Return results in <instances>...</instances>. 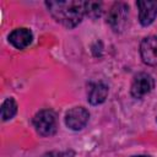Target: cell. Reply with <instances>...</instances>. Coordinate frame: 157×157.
<instances>
[{"mask_svg":"<svg viewBox=\"0 0 157 157\" xmlns=\"http://www.w3.org/2000/svg\"><path fill=\"white\" fill-rule=\"evenodd\" d=\"M108 96V86L104 82H93L90 85L88 88V93H87V99L91 104L97 105L101 104L105 101Z\"/></svg>","mask_w":157,"mask_h":157,"instance_id":"obj_8","label":"cell"},{"mask_svg":"<svg viewBox=\"0 0 157 157\" xmlns=\"http://www.w3.org/2000/svg\"><path fill=\"white\" fill-rule=\"evenodd\" d=\"M141 59L147 65H157V37L150 36L142 39L140 44Z\"/></svg>","mask_w":157,"mask_h":157,"instance_id":"obj_6","label":"cell"},{"mask_svg":"<svg viewBox=\"0 0 157 157\" xmlns=\"http://www.w3.org/2000/svg\"><path fill=\"white\" fill-rule=\"evenodd\" d=\"M90 119V113L83 107H75L71 108L65 117V124L71 130H81L86 126Z\"/></svg>","mask_w":157,"mask_h":157,"instance_id":"obj_4","label":"cell"},{"mask_svg":"<svg viewBox=\"0 0 157 157\" xmlns=\"http://www.w3.org/2000/svg\"><path fill=\"white\" fill-rule=\"evenodd\" d=\"M10 43L17 49H25L32 42V32L28 28L13 29L9 36Z\"/></svg>","mask_w":157,"mask_h":157,"instance_id":"obj_9","label":"cell"},{"mask_svg":"<svg viewBox=\"0 0 157 157\" xmlns=\"http://www.w3.org/2000/svg\"><path fill=\"white\" fill-rule=\"evenodd\" d=\"M102 2H97V1H85V15L92 17V18H97L102 15Z\"/></svg>","mask_w":157,"mask_h":157,"instance_id":"obj_11","label":"cell"},{"mask_svg":"<svg viewBox=\"0 0 157 157\" xmlns=\"http://www.w3.org/2000/svg\"><path fill=\"white\" fill-rule=\"evenodd\" d=\"M17 112V104L13 98H6L1 104V118L4 121L11 119Z\"/></svg>","mask_w":157,"mask_h":157,"instance_id":"obj_10","label":"cell"},{"mask_svg":"<svg viewBox=\"0 0 157 157\" xmlns=\"http://www.w3.org/2000/svg\"><path fill=\"white\" fill-rule=\"evenodd\" d=\"M128 17H129L128 5L124 2H115L108 12L107 22L113 31L121 32L128 23Z\"/></svg>","mask_w":157,"mask_h":157,"instance_id":"obj_3","label":"cell"},{"mask_svg":"<svg viewBox=\"0 0 157 157\" xmlns=\"http://www.w3.org/2000/svg\"><path fill=\"white\" fill-rule=\"evenodd\" d=\"M134 157H150V156H144V155H141V156H134Z\"/></svg>","mask_w":157,"mask_h":157,"instance_id":"obj_12","label":"cell"},{"mask_svg":"<svg viewBox=\"0 0 157 157\" xmlns=\"http://www.w3.org/2000/svg\"><path fill=\"white\" fill-rule=\"evenodd\" d=\"M52 16L67 28L77 26L85 15V1H47Z\"/></svg>","mask_w":157,"mask_h":157,"instance_id":"obj_1","label":"cell"},{"mask_svg":"<svg viewBox=\"0 0 157 157\" xmlns=\"http://www.w3.org/2000/svg\"><path fill=\"white\" fill-rule=\"evenodd\" d=\"M33 126L42 136L54 135L58 128L55 113L50 109H43L38 112L33 118Z\"/></svg>","mask_w":157,"mask_h":157,"instance_id":"obj_2","label":"cell"},{"mask_svg":"<svg viewBox=\"0 0 157 157\" xmlns=\"http://www.w3.org/2000/svg\"><path fill=\"white\" fill-rule=\"evenodd\" d=\"M139 9V20L142 26L151 25L157 16V1L140 0L136 2Z\"/></svg>","mask_w":157,"mask_h":157,"instance_id":"obj_7","label":"cell"},{"mask_svg":"<svg viewBox=\"0 0 157 157\" xmlns=\"http://www.w3.org/2000/svg\"><path fill=\"white\" fill-rule=\"evenodd\" d=\"M153 78L151 75L146 72H140L134 77V81L131 83V96L135 98H141L145 94L150 93L153 88Z\"/></svg>","mask_w":157,"mask_h":157,"instance_id":"obj_5","label":"cell"}]
</instances>
